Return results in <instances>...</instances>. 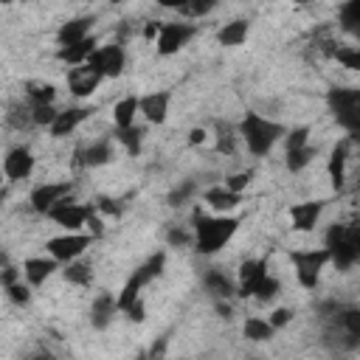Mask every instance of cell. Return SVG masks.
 Returning a JSON list of instances; mask_svg holds the SVG:
<instances>
[{
  "label": "cell",
  "mask_w": 360,
  "mask_h": 360,
  "mask_svg": "<svg viewBox=\"0 0 360 360\" xmlns=\"http://www.w3.org/2000/svg\"><path fill=\"white\" fill-rule=\"evenodd\" d=\"M127 315H129L132 321H143V301H135V304L127 309Z\"/></svg>",
  "instance_id": "cell-50"
},
{
  "label": "cell",
  "mask_w": 360,
  "mask_h": 360,
  "mask_svg": "<svg viewBox=\"0 0 360 360\" xmlns=\"http://www.w3.org/2000/svg\"><path fill=\"white\" fill-rule=\"evenodd\" d=\"M93 110H87V107H70V110H59V115H56V121H53V127H51V135L53 138H65L68 132H73L87 115H90Z\"/></svg>",
  "instance_id": "cell-16"
},
{
  "label": "cell",
  "mask_w": 360,
  "mask_h": 360,
  "mask_svg": "<svg viewBox=\"0 0 360 360\" xmlns=\"http://www.w3.org/2000/svg\"><path fill=\"white\" fill-rule=\"evenodd\" d=\"M239 135L245 138V143H248V149L253 155H267L270 146L284 135V127L276 124V121L262 118L259 112H248L242 118V124H239Z\"/></svg>",
  "instance_id": "cell-2"
},
{
  "label": "cell",
  "mask_w": 360,
  "mask_h": 360,
  "mask_svg": "<svg viewBox=\"0 0 360 360\" xmlns=\"http://www.w3.org/2000/svg\"><path fill=\"white\" fill-rule=\"evenodd\" d=\"M191 37H194V25L191 22H163L160 25V34H158V53L160 56H172Z\"/></svg>",
  "instance_id": "cell-6"
},
{
  "label": "cell",
  "mask_w": 360,
  "mask_h": 360,
  "mask_svg": "<svg viewBox=\"0 0 360 360\" xmlns=\"http://www.w3.org/2000/svg\"><path fill=\"white\" fill-rule=\"evenodd\" d=\"M205 202H208L214 211L225 214V211L236 208L242 200H239V194H233V191H228V188L222 186V188H208V191H205Z\"/></svg>",
  "instance_id": "cell-23"
},
{
  "label": "cell",
  "mask_w": 360,
  "mask_h": 360,
  "mask_svg": "<svg viewBox=\"0 0 360 360\" xmlns=\"http://www.w3.org/2000/svg\"><path fill=\"white\" fill-rule=\"evenodd\" d=\"M62 276H65V281H70V284H76V287H87V284L93 281V270H90L87 264H82V262H70V264L62 270Z\"/></svg>",
  "instance_id": "cell-28"
},
{
  "label": "cell",
  "mask_w": 360,
  "mask_h": 360,
  "mask_svg": "<svg viewBox=\"0 0 360 360\" xmlns=\"http://www.w3.org/2000/svg\"><path fill=\"white\" fill-rule=\"evenodd\" d=\"M205 287H208L214 295H219V298H228V295H233V284H231V281H228L222 273H217V270L205 276Z\"/></svg>",
  "instance_id": "cell-32"
},
{
  "label": "cell",
  "mask_w": 360,
  "mask_h": 360,
  "mask_svg": "<svg viewBox=\"0 0 360 360\" xmlns=\"http://www.w3.org/2000/svg\"><path fill=\"white\" fill-rule=\"evenodd\" d=\"M307 138H309V129L307 127H295L287 132V152H295V149H304L307 146Z\"/></svg>",
  "instance_id": "cell-38"
},
{
  "label": "cell",
  "mask_w": 360,
  "mask_h": 360,
  "mask_svg": "<svg viewBox=\"0 0 360 360\" xmlns=\"http://www.w3.org/2000/svg\"><path fill=\"white\" fill-rule=\"evenodd\" d=\"M248 31H250V22H248V20H233V22H225V25L219 28L217 39H219L222 45L233 48V45H242V42H245Z\"/></svg>",
  "instance_id": "cell-22"
},
{
  "label": "cell",
  "mask_w": 360,
  "mask_h": 360,
  "mask_svg": "<svg viewBox=\"0 0 360 360\" xmlns=\"http://www.w3.org/2000/svg\"><path fill=\"white\" fill-rule=\"evenodd\" d=\"M267 278V262L264 259H245L239 264V295H256L259 284Z\"/></svg>",
  "instance_id": "cell-10"
},
{
  "label": "cell",
  "mask_w": 360,
  "mask_h": 360,
  "mask_svg": "<svg viewBox=\"0 0 360 360\" xmlns=\"http://www.w3.org/2000/svg\"><path fill=\"white\" fill-rule=\"evenodd\" d=\"M8 124H11V127H17V129H22V127L34 124L31 110H25V107H11V112H8Z\"/></svg>",
  "instance_id": "cell-40"
},
{
  "label": "cell",
  "mask_w": 360,
  "mask_h": 360,
  "mask_svg": "<svg viewBox=\"0 0 360 360\" xmlns=\"http://www.w3.org/2000/svg\"><path fill=\"white\" fill-rule=\"evenodd\" d=\"M112 158V149H110V141H96L84 149V163L87 166H101Z\"/></svg>",
  "instance_id": "cell-30"
},
{
  "label": "cell",
  "mask_w": 360,
  "mask_h": 360,
  "mask_svg": "<svg viewBox=\"0 0 360 360\" xmlns=\"http://www.w3.org/2000/svg\"><path fill=\"white\" fill-rule=\"evenodd\" d=\"M340 22L349 34H354L360 39V0H352L340 8Z\"/></svg>",
  "instance_id": "cell-29"
},
{
  "label": "cell",
  "mask_w": 360,
  "mask_h": 360,
  "mask_svg": "<svg viewBox=\"0 0 360 360\" xmlns=\"http://www.w3.org/2000/svg\"><path fill=\"white\" fill-rule=\"evenodd\" d=\"M68 194H70V183H45V186H37L31 191V205H34V211L48 214L62 200H68Z\"/></svg>",
  "instance_id": "cell-9"
},
{
  "label": "cell",
  "mask_w": 360,
  "mask_h": 360,
  "mask_svg": "<svg viewBox=\"0 0 360 360\" xmlns=\"http://www.w3.org/2000/svg\"><path fill=\"white\" fill-rule=\"evenodd\" d=\"M273 332H276V329L270 326V321H262V318H248V321H245V338H248V340L262 343V340H270Z\"/></svg>",
  "instance_id": "cell-27"
},
{
  "label": "cell",
  "mask_w": 360,
  "mask_h": 360,
  "mask_svg": "<svg viewBox=\"0 0 360 360\" xmlns=\"http://www.w3.org/2000/svg\"><path fill=\"white\" fill-rule=\"evenodd\" d=\"M276 295H278V278L267 276V278L259 284V290H256V298H259V301H270V298H276Z\"/></svg>",
  "instance_id": "cell-41"
},
{
  "label": "cell",
  "mask_w": 360,
  "mask_h": 360,
  "mask_svg": "<svg viewBox=\"0 0 360 360\" xmlns=\"http://www.w3.org/2000/svg\"><path fill=\"white\" fill-rule=\"evenodd\" d=\"M155 34H160V25H158V22H149V25L143 28V37H155Z\"/></svg>",
  "instance_id": "cell-52"
},
{
  "label": "cell",
  "mask_w": 360,
  "mask_h": 360,
  "mask_svg": "<svg viewBox=\"0 0 360 360\" xmlns=\"http://www.w3.org/2000/svg\"><path fill=\"white\" fill-rule=\"evenodd\" d=\"M217 132H219V135H217V152H228V155H231V152H233V132H231V127H222V124H219Z\"/></svg>",
  "instance_id": "cell-42"
},
{
  "label": "cell",
  "mask_w": 360,
  "mask_h": 360,
  "mask_svg": "<svg viewBox=\"0 0 360 360\" xmlns=\"http://www.w3.org/2000/svg\"><path fill=\"white\" fill-rule=\"evenodd\" d=\"M191 191H194V183H191V180H186L183 186H177V188L169 194V205H174V208H177V205H183V202L191 197Z\"/></svg>",
  "instance_id": "cell-43"
},
{
  "label": "cell",
  "mask_w": 360,
  "mask_h": 360,
  "mask_svg": "<svg viewBox=\"0 0 360 360\" xmlns=\"http://www.w3.org/2000/svg\"><path fill=\"white\" fill-rule=\"evenodd\" d=\"M321 211H323V202L321 200H307V202H295L292 208H290V219H292V228L295 231H312L315 228V222H318V217H321Z\"/></svg>",
  "instance_id": "cell-13"
},
{
  "label": "cell",
  "mask_w": 360,
  "mask_h": 360,
  "mask_svg": "<svg viewBox=\"0 0 360 360\" xmlns=\"http://www.w3.org/2000/svg\"><path fill=\"white\" fill-rule=\"evenodd\" d=\"M6 292H8V298L14 304H28V298H31L28 287H22V284H11V287H6Z\"/></svg>",
  "instance_id": "cell-45"
},
{
  "label": "cell",
  "mask_w": 360,
  "mask_h": 360,
  "mask_svg": "<svg viewBox=\"0 0 360 360\" xmlns=\"http://www.w3.org/2000/svg\"><path fill=\"white\" fill-rule=\"evenodd\" d=\"M90 242H93V236H87V233H65V236H53V239H48V253H51V259H56V262H73V259H79L87 248H90Z\"/></svg>",
  "instance_id": "cell-5"
},
{
  "label": "cell",
  "mask_w": 360,
  "mask_h": 360,
  "mask_svg": "<svg viewBox=\"0 0 360 360\" xmlns=\"http://www.w3.org/2000/svg\"><path fill=\"white\" fill-rule=\"evenodd\" d=\"M141 360H149V357H141Z\"/></svg>",
  "instance_id": "cell-55"
},
{
  "label": "cell",
  "mask_w": 360,
  "mask_h": 360,
  "mask_svg": "<svg viewBox=\"0 0 360 360\" xmlns=\"http://www.w3.org/2000/svg\"><path fill=\"white\" fill-rule=\"evenodd\" d=\"M96 211H101V214H107V217H118V214H121V205H118V200L98 197V200H96Z\"/></svg>",
  "instance_id": "cell-44"
},
{
  "label": "cell",
  "mask_w": 360,
  "mask_h": 360,
  "mask_svg": "<svg viewBox=\"0 0 360 360\" xmlns=\"http://www.w3.org/2000/svg\"><path fill=\"white\" fill-rule=\"evenodd\" d=\"M98 51V42L93 39V37H87V39H82V42H76V45H68V48H59V59L62 62H68V65H73V68H79V65H87V59L93 56Z\"/></svg>",
  "instance_id": "cell-17"
},
{
  "label": "cell",
  "mask_w": 360,
  "mask_h": 360,
  "mask_svg": "<svg viewBox=\"0 0 360 360\" xmlns=\"http://www.w3.org/2000/svg\"><path fill=\"white\" fill-rule=\"evenodd\" d=\"M141 112L146 121L152 124H163L166 121V112H169V93L160 90V93H149L141 98Z\"/></svg>",
  "instance_id": "cell-18"
},
{
  "label": "cell",
  "mask_w": 360,
  "mask_h": 360,
  "mask_svg": "<svg viewBox=\"0 0 360 360\" xmlns=\"http://www.w3.org/2000/svg\"><path fill=\"white\" fill-rule=\"evenodd\" d=\"M90 214H93V205H76L70 197L62 200L53 211H48V217H51L56 225L68 228V231H79V228L90 219Z\"/></svg>",
  "instance_id": "cell-8"
},
{
  "label": "cell",
  "mask_w": 360,
  "mask_h": 360,
  "mask_svg": "<svg viewBox=\"0 0 360 360\" xmlns=\"http://www.w3.org/2000/svg\"><path fill=\"white\" fill-rule=\"evenodd\" d=\"M163 6H169V8H177L183 17H202V14H208L211 8H214V3L211 0H191V3H169V0H163Z\"/></svg>",
  "instance_id": "cell-31"
},
{
  "label": "cell",
  "mask_w": 360,
  "mask_h": 360,
  "mask_svg": "<svg viewBox=\"0 0 360 360\" xmlns=\"http://www.w3.org/2000/svg\"><path fill=\"white\" fill-rule=\"evenodd\" d=\"M338 321H340V326H343L346 335L360 338V309H340Z\"/></svg>",
  "instance_id": "cell-35"
},
{
  "label": "cell",
  "mask_w": 360,
  "mask_h": 360,
  "mask_svg": "<svg viewBox=\"0 0 360 360\" xmlns=\"http://www.w3.org/2000/svg\"><path fill=\"white\" fill-rule=\"evenodd\" d=\"M315 149L312 146H304V149H295V152H287V169L290 172H301L309 160H312Z\"/></svg>",
  "instance_id": "cell-36"
},
{
  "label": "cell",
  "mask_w": 360,
  "mask_h": 360,
  "mask_svg": "<svg viewBox=\"0 0 360 360\" xmlns=\"http://www.w3.org/2000/svg\"><path fill=\"white\" fill-rule=\"evenodd\" d=\"M56 270V259H25L22 262V273H25V278H28V284L31 287H39V284H45V278L51 276Z\"/></svg>",
  "instance_id": "cell-20"
},
{
  "label": "cell",
  "mask_w": 360,
  "mask_h": 360,
  "mask_svg": "<svg viewBox=\"0 0 360 360\" xmlns=\"http://www.w3.org/2000/svg\"><path fill=\"white\" fill-rule=\"evenodd\" d=\"M346 155H349V141H338L332 146V155H329V163H326V172H329V180L335 188L343 186L346 180Z\"/></svg>",
  "instance_id": "cell-19"
},
{
  "label": "cell",
  "mask_w": 360,
  "mask_h": 360,
  "mask_svg": "<svg viewBox=\"0 0 360 360\" xmlns=\"http://www.w3.org/2000/svg\"><path fill=\"white\" fill-rule=\"evenodd\" d=\"M115 138L127 146V152H129V155H138V149H141V138H143V129H141V127L118 129V132H115Z\"/></svg>",
  "instance_id": "cell-33"
},
{
  "label": "cell",
  "mask_w": 360,
  "mask_h": 360,
  "mask_svg": "<svg viewBox=\"0 0 360 360\" xmlns=\"http://www.w3.org/2000/svg\"><path fill=\"white\" fill-rule=\"evenodd\" d=\"M329 253H332V262L338 264V270H349V267L357 262V250H354V245H352L349 233H346V239H343V242H338L335 248H329Z\"/></svg>",
  "instance_id": "cell-24"
},
{
  "label": "cell",
  "mask_w": 360,
  "mask_h": 360,
  "mask_svg": "<svg viewBox=\"0 0 360 360\" xmlns=\"http://www.w3.org/2000/svg\"><path fill=\"white\" fill-rule=\"evenodd\" d=\"M239 219L233 217H205V214H194V248L202 256L217 253L219 248H225V242L236 233Z\"/></svg>",
  "instance_id": "cell-1"
},
{
  "label": "cell",
  "mask_w": 360,
  "mask_h": 360,
  "mask_svg": "<svg viewBox=\"0 0 360 360\" xmlns=\"http://www.w3.org/2000/svg\"><path fill=\"white\" fill-rule=\"evenodd\" d=\"M93 17H76V20H68V22H62V28H59V34H56V39H59V48H68V45H76V42H82V39H87L90 37V28H93Z\"/></svg>",
  "instance_id": "cell-15"
},
{
  "label": "cell",
  "mask_w": 360,
  "mask_h": 360,
  "mask_svg": "<svg viewBox=\"0 0 360 360\" xmlns=\"http://www.w3.org/2000/svg\"><path fill=\"white\" fill-rule=\"evenodd\" d=\"M11 284H17V270L11 264H6V270H3V287H11Z\"/></svg>",
  "instance_id": "cell-49"
},
{
  "label": "cell",
  "mask_w": 360,
  "mask_h": 360,
  "mask_svg": "<svg viewBox=\"0 0 360 360\" xmlns=\"http://www.w3.org/2000/svg\"><path fill=\"white\" fill-rule=\"evenodd\" d=\"M290 321H292V312L284 309V307H281V309H273V315H270V326H273V329H278V326H284V323H290Z\"/></svg>",
  "instance_id": "cell-46"
},
{
  "label": "cell",
  "mask_w": 360,
  "mask_h": 360,
  "mask_svg": "<svg viewBox=\"0 0 360 360\" xmlns=\"http://www.w3.org/2000/svg\"><path fill=\"white\" fill-rule=\"evenodd\" d=\"M138 110H141V98H135V96L121 98V101L115 104V110H112L115 127H118V129H129V127H135V112H138Z\"/></svg>",
  "instance_id": "cell-21"
},
{
  "label": "cell",
  "mask_w": 360,
  "mask_h": 360,
  "mask_svg": "<svg viewBox=\"0 0 360 360\" xmlns=\"http://www.w3.org/2000/svg\"><path fill=\"white\" fill-rule=\"evenodd\" d=\"M335 59L343 68H349V70H360V45L357 48H338L335 51Z\"/></svg>",
  "instance_id": "cell-37"
},
{
  "label": "cell",
  "mask_w": 360,
  "mask_h": 360,
  "mask_svg": "<svg viewBox=\"0 0 360 360\" xmlns=\"http://www.w3.org/2000/svg\"><path fill=\"white\" fill-rule=\"evenodd\" d=\"M56 115H59V110H53L51 104H31V118L39 127H53Z\"/></svg>",
  "instance_id": "cell-34"
},
{
  "label": "cell",
  "mask_w": 360,
  "mask_h": 360,
  "mask_svg": "<svg viewBox=\"0 0 360 360\" xmlns=\"http://www.w3.org/2000/svg\"><path fill=\"white\" fill-rule=\"evenodd\" d=\"M163 262H166V253L163 250H158V253H152L138 270H135V276L143 281V284H149L155 276H160V270H163Z\"/></svg>",
  "instance_id": "cell-26"
},
{
  "label": "cell",
  "mask_w": 360,
  "mask_h": 360,
  "mask_svg": "<svg viewBox=\"0 0 360 360\" xmlns=\"http://www.w3.org/2000/svg\"><path fill=\"white\" fill-rule=\"evenodd\" d=\"M169 245H188V233L183 228H172L169 231Z\"/></svg>",
  "instance_id": "cell-48"
},
{
  "label": "cell",
  "mask_w": 360,
  "mask_h": 360,
  "mask_svg": "<svg viewBox=\"0 0 360 360\" xmlns=\"http://www.w3.org/2000/svg\"><path fill=\"white\" fill-rule=\"evenodd\" d=\"M250 180H253V172H239V174H231V177L225 180V188L233 191V194H239L242 188L250 186Z\"/></svg>",
  "instance_id": "cell-39"
},
{
  "label": "cell",
  "mask_w": 360,
  "mask_h": 360,
  "mask_svg": "<svg viewBox=\"0 0 360 360\" xmlns=\"http://www.w3.org/2000/svg\"><path fill=\"white\" fill-rule=\"evenodd\" d=\"M205 138H208V135H205V129H200V127H197V129H191V132H188V141H191V143H194V146H197V143H202V141H205Z\"/></svg>",
  "instance_id": "cell-51"
},
{
  "label": "cell",
  "mask_w": 360,
  "mask_h": 360,
  "mask_svg": "<svg viewBox=\"0 0 360 360\" xmlns=\"http://www.w3.org/2000/svg\"><path fill=\"white\" fill-rule=\"evenodd\" d=\"M87 65L98 73V76H121L124 70V48L121 45H101L90 59Z\"/></svg>",
  "instance_id": "cell-7"
},
{
  "label": "cell",
  "mask_w": 360,
  "mask_h": 360,
  "mask_svg": "<svg viewBox=\"0 0 360 360\" xmlns=\"http://www.w3.org/2000/svg\"><path fill=\"white\" fill-rule=\"evenodd\" d=\"M115 312H118V298H112V292H98L90 304V323L96 329H107Z\"/></svg>",
  "instance_id": "cell-14"
},
{
  "label": "cell",
  "mask_w": 360,
  "mask_h": 360,
  "mask_svg": "<svg viewBox=\"0 0 360 360\" xmlns=\"http://www.w3.org/2000/svg\"><path fill=\"white\" fill-rule=\"evenodd\" d=\"M34 169V158H31V149L28 146H14L6 160H3V172L8 180H25Z\"/></svg>",
  "instance_id": "cell-12"
},
{
  "label": "cell",
  "mask_w": 360,
  "mask_h": 360,
  "mask_svg": "<svg viewBox=\"0 0 360 360\" xmlns=\"http://www.w3.org/2000/svg\"><path fill=\"white\" fill-rule=\"evenodd\" d=\"M101 79H104V76H98L90 65H79V68H70V70H68V87H70V93L79 96V98H87V96L98 87Z\"/></svg>",
  "instance_id": "cell-11"
},
{
  "label": "cell",
  "mask_w": 360,
  "mask_h": 360,
  "mask_svg": "<svg viewBox=\"0 0 360 360\" xmlns=\"http://www.w3.org/2000/svg\"><path fill=\"white\" fill-rule=\"evenodd\" d=\"M217 309H219V315H222V318H231V307H228V304H219Z\"/></svg>",
  "instance_id": "cell-53"
},
{
  "label": "cell",
  "mask_w": 360,
  "mask_h": 360,
  "mask_svg": "<svg viewBox=\"0 0 360 360\" xmlns=\"http://www.w3.org/2000/svg\"><path fill=\"white\" fill-rule=\"evenodd\" d=\"M25 96L31 98V104H51L56 90L48 82H25Z\"/></svg>",
  "instance_id": "cell-25"
},
{
  "label": "cell",
  "mask_w": 360,
  "mask_h": 360,
  "mask_svg": "<svg viewBox=\"0 0 360 360\" xmlns=\"http://www.w3.org/2000/svg\"><path fill=\"white\" fill-rule=\"evenodd\" d=\"M292 264H295V276L298 284L307 290H315L321 281V270L326 262H332L329 248H315V250H292Z\"/></svg>",
  "instance_id": "cell-4"
},
{
  "label": "cell",
  "mask_w": 360,
  "mask_h": 360,
  "mask_svg": "<svg viewBox=\"0 0 360 360\" xmlns=\"http://www.w3.org/2000/svg\"><path fill=\"white\" fill-rule=\"evenodd\" d=\"M326 104H329L332 115L338 118V124L354 141H360V90L357 87H335V90H329Z\"/></svg>",
  "instance_id": "cell-3"
},
{
  "label": "cell",
  "mask_w": 360,
  "mask_h": 360,
  "mask_svg": "<svg viewBox=\"0 0 360 360\" xmlns=\"http://www.w3.org/2000/svg\"><path fill=\"white\" fill-rule=\"evenodd\" d=\"M31 360H53V354H48V352H37Z\"/></svg>",
  "instance_id": "cell-54"
},
{
  "label": "cell",
  "mask_w": 360,
  "mask_h": 360,
  "mask_svg": "<svg viewBox=\"0 0 360 360\" xmlns=\"http://www.w3.org/2000/svg\"><path fill=\"white\" fill-rule=\"evenodd\" d=\"M346 233H349V239H352V245H354V250H357V262H360V222L346 225Z\"/></svg>",
  "instance_id": "cell-47"
}]
</instances>
